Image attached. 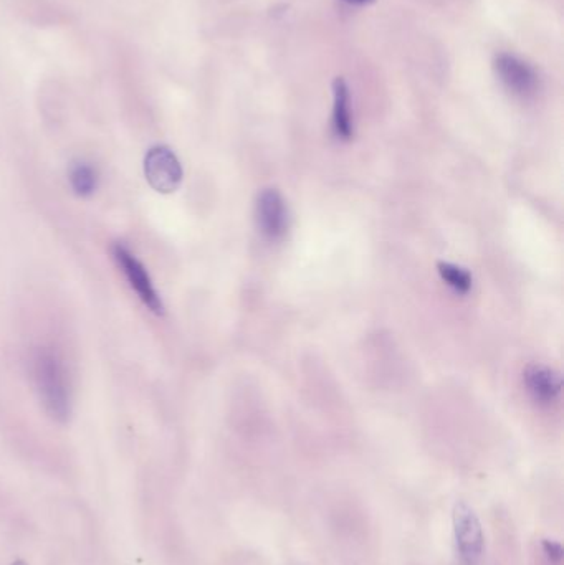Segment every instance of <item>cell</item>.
Segmentation results:
<instances>
[{"instance_id":"cell-1","label":"cell","mask_w":564,"mask_h":565,"mask_svg":"<svg viewBox=\"0 0 564 565\" xmlns=\"http://www.w3.org/2000/svg\"><path fill=\"white\" fill-rule=\"evenodd\" d=\"M40 402L53 420L65 423L72 414V385L62 357L53 349H39L32 361Z\"/></svg>"},{"instance_id":"cell-2","label":"cell","mask_w":564,"mask_h":565,"mask_svg":"<svg viewBox=\"0 0 564 565\" xmlns=\"http://www.w3.org/2000/svg\"><path fill=\"white\" fill-rule=\"evenodd\" d=\"M111 252H113L116 265L120 266L126 281L130 283L131 290L138 295L139 300L143 301L144 306L149 311H153L158 316H163V300H161V296L154 288L153 280H151L146 266L139 262L130 248L121 245V243H116Z\"/></svg>"},{"instance_id":"cell-3","label":"cell","mask_w":564,"mask_h":565,"mask_svg":"<svg viewBox=\"0 0 564 565\" xmlns=\"http://www.w3.org/2000/svg\"><path fill=\"white\" fill-rule=\"evenodd\" d=\"M144 174L149 186L161 194H171L182 182V166L168 146H154L144 159Z\"/></svg>"},{"instance_id":"cell-4","label":"cell","mask_w":564,"mask_h":565,"mask_svg":"<svg viewBox=\"0 0 564 565\" xmlns=\"http://www.w3.org/2000/svg\"><path fill=\"white\" fill-rule=\"evenodd\" d=\"M454 531L460 561L464 565H478L483 554V534L474 511L465 503L454 509Z\"/></svg>"},{"instance_id":"cell-5","label":"cell","mask_w":564,"mask_h":565,"mask_svg":"<svg viewBox=\"0 0 564 565\" xmlns=\"http://www.w3.org/2000/svg\"><path fill=\"white\" fill-rule=\"evenodd\" d=\"M495 72L505 88L520 98H530L535 95L540 86L538 73L521 58L510 55V53L498 55L495 60Z\"/></svg>"},{"instance_id":"cell-6","label":"cell","mask_w":564,"mask_h":565,"mask_svg":"<svg viewBox=\"0 0 564 565\" xmlns=\"http://www.w3.org/2000/svg\"><path fill=\"white\" fill-rule=\"evenodd\" d=\"M257 225L267 240L277 242L288 230V209L282 194L275 189H265L257 199L255 207Z\"/></svg>"},{"instance_id":"cell-7","label":"cell","mask_w":564,"mask_h":565,"mask_svg":"<svg viewBox=\"0 0 564 565\" xmlns=\"http://www.w3.org/2000/svg\"><path fill=\"white\" fill-rule=\"evenodd\" d=\"M525 387L536 404H555L561 394V379L555 371L545 366H530L523 374Z\"/></svg>"},{"instance_id":"cell-8","label":"cell","mask_w":564,"mask_h":565,"mask_svg":"<svg viewBox=\"0 0 564 565\" xmlns=\"http://www.w3.org/2000/svg\"><path fill=\"white\" fill-rule=\"evenodd\" d=\"M333 133L341 141H349L353 138L354 124L353 113H351V100H349V88L343 78H336L333 83Z\"/></svg>"},{"instance_id":"cell-9","label":"cell","mask_w":564,"mask_h":565,"mask_svg":"<svg viewBox=\"0 0 564 565\" xmlns=\"http://www.w3.org/2000/svg\"><path fill=\"white\" fill-rule=\"evenodd\" d=\"M98 171L88 162H77L70 171V184L75 194L80 197H90L98 189Z\"/></svg>"},{"instance_id":"cell-10","label":"cell","mask_w":564,"mask_h":565,"mask_svg":"<svg viewBox=\"0 0 564 565\" xmlns=\"http://www.w3.org/2000/svg\"><path fill=\"white\" fill-rule=\"evenodd\" d=\"M439 275L452 290L457 291L460 295H467L472 290V275L469 270H465L462 266L454 265V263L440 262L437 265Z\"/></svg>"},{"instance_id":"cell-11","label":"cell","mask_w":564,"mask_h":565,"mask_svg":"<svg viewBox=\"0 0 564 565\" xmlns=\"http://www.w3.org/2000/svg\"><path fill=\"white\" fill-rule=\"evenodd\" d=\"M543 546H545V552L550 559L560 561L561 556H563V551H561V547L558 546V544H555V542H545Z\"/></svg>"},{"instance_id":"cell-12","label":"cell","mask_w":564,"mask_h":565,"mask_svg":"<svg viewBox=\"0 0 564 565\" xmlns=\"http://www.w3.org/2000/svg\"><path fill=\"white\" fill-rule=\"evenodd\" d=\"M348 4L353 5H366V4H373L374 0H345Z\"/></svg>"}]
</instances>
